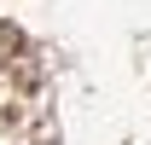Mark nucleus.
Listing matches in <instances>:
<instances>
[{
  "instance_id": "1",
  "label": "nucleus",
  "mask_w": 151,
  "mask_h": 145,
  "mask_svg": "<svg viewBox=\"0 0 151 145\" xmlns=\"http://www.w3.org/2000/svg\"><path fill=\"white\" fill-rule=\"evenodd\" d=\"M12 47H18V35H12V29H0V58L12 52Z\"/></svg>"
}]
</instances>
